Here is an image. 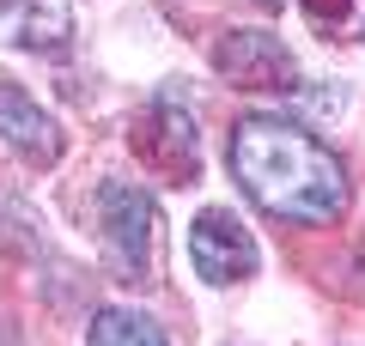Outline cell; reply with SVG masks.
Returning a JSON list of instances; mask_svg holds the SVG:
<instances>
[{"instance_id": "52a82bcc", "label": "cell", "mask_w": 365, "mask_h": 346, "mask_svg": "<svg viewBox=\"0 0 365 346\" xmlns=\"http://www.w3.org/2000/svg\"><path fill=\"white\" fill-rule=\"evenodd\" d=\"M0 140L13 146V152H25L31 164H55V158H61L55 115L43 110L25 85H13V79H0Z\"/></svg>"}, {"instance_id": "ba28073f", "label": "cell", "mask_w": 365, "mask_h": 346, "mask_svg": "<svg viewBox=\"0 0 365 346\" xmlns=\"http://www.w3.org/2000/svg\"><path fill=\"white\" fill-rule=\"evenodd\" d=\"M91 346H170L158 322H146L140 310H104V316L91 322Z\"/></svg>"}, {"instance_id": "277c9868", "label": "cell", "mask_w": 365, "mask_h": 346, "mask_svg": "<svg viewBox=\"0 0 365 346\" xmlns=\"http://www.w3.org/2000/svg\"><path fill=\"white\" fill-rule=\"evenodd\" d=\"M189 256H195V273L207 285H237L262 268V249L250 237V225L225 206H207V213L189 225Z\"/></svg>"}, {"instance_id": "7a4b0ae2", "label": "cell", "mask_w": 365, "mask_h": 346, "mask_svg": "<svg viewBox=\"0 0 365 346\" xmlns=\"http://www.w3.org/2000/svg\"><path fill=\"white\" fill-rule=\"evenodd\" d=\"M128 146L158 182H170V189L195 182V170H201V140H195V122H189L182 103H165V98L146 103V110L134 115V128H128Z\"/></svg>"}, {"instance_id": "3957f363", "label": "cell", "mask_w": 365, "mask_h": 346, "mask_svg": "<svg viewBox=\"0 0 365 346\" xmlns=\"http://www.w3.org/2000/svg\"><path fill=\"white\" fill-rule=\"evenodd\" d=\"M153 225H158V206L146 189L134 182H104L98 194V231H104V256L122 280H146V256H153Z\"/></svg>"}, {"instance_id": "6da1fadb", "label": "cell", "mask_w": 365, "mask_h": 346, "mask_svg": "<svg viewBox=\"0 0 365 346\" xmlns=\"http://www.w3.org/2000/svg\"><path fill=\"white\" fill-rule=\"evenodd\" d=\"M232 177L256 206L292 225H329L347 206V170L317 134L280 115H244L232 134Z\"/></svg>"}, {"instance_id": "5b68a950", "label": "cell", "mask_w": 365, "mask_h": 346, "mask_svg": "<svg viewBox=\"0 0 365 346\" xmlns=\"http://www.w3.org/2000/svg\"><path fill=\"white\" fill-rule=\"evenodd\" d=\"M213 67L237 91H292L299 85V67H292L287 43L268 37V31H225L213 43Z\"/></svg>"}, {"instance_id": "8992f818", "label": "cell", "mask_w": 365, "mask_h": 346, "mask_svg": "<svg viewBox=\"0 0 365 346\" xmlns=\"http://www.w3.org/2000/svg\"><path fill=\"white\" fill-rule=\"evenodd\" d=\"M0 43L31 55H61L73 43V6L67 0H0Z\"/></svg>"}, {"instance_id": "9c48e42d", "label": "cell", "mask_w": 365, "mask_h": 346, "mask_svg": "<svg viewBox=\"0 0 365 346\" xmlns=\"http://www.w3.org/2000/svg\"><path fill=\"white\" fill-rule=\"evenodd\" d=\"M304 19H311V31H323V37L347 43V37H365V0H299Z\"/></svg>"}]
</instances>
